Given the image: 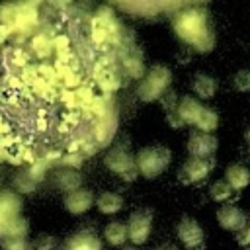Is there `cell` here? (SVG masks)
Listing matches in <instances>:
<instances>
[{
	"label": "cell",
	"mask_w": 250,
	"mask_h": 250,
	"mask_svg": "<svg viewBox=\"0 0 250 250\" xmlns=\"http://www.w3.org/2000/svg\"><path fill=\"white\" fill-rule=\"evenodd\" d=\"M25 2H29V4H39V2H43V0H25Z\"/></svg>",
	"instance_id": "obj_40"
},
{
	"label": "cell",
	"mask_w": 250,
	"mask_h": 250,
	"mask_svg": "<svg viewBox=\"0 0 250 250\" xmlns=\"http://www.w3.org/2000/svg\"><path fill=\"white\" fill-rule=\"evenodd\" d=\"M68 248H92V250H98L100 248V240L90 232V230H80L74 234V238H70L66 242Z\"/></svg>",
	"instance_id": "obj_23"
},
{
	"label": "cell",
	"mask_w": 250,
	"mask_h": 250,
	"mask_svg": "<svg viewBox=\"0 0 250 250\" xmlns=\"http://www.w3.org/2000/svg\"><path fill=\"white\" fill-rule=\"evenodd\" d=\"M236 242L238 244H250V229H240L236 230Z\"/></svg>",
	"instance_id": "obj_36"
},
{
	"label": "cell",
	"mask_w": 250,
	"mask_h": 250,
	"mask_svg": "<svg viewBox=\"0 0 250 250\" xmlns=\"http://www.w3.org/2000/svg\"><path fill=\"white\" fill-rule=\"evenodd\" d=\"M170 84H172V72H170V68L156 64V66H152L143 76V82L139 84L137 94H139V98L143 102H156L170 88Z\"/></svg>",
	"instance_id": "obj_3"
},
{
	"label": "cell",
	"mask_w": 250,
	"mask_h": 250,
	"mask_svg": "<svg viewBox=\"0 0 250 250\" xmlns=\"http://www.w3.org/2000/svg\"><path fill=\"white\" fill-rule=\"evenodd\" d=\"M232 84L238 92H250V70H238L232 78Z\"/></svg>",
	"instance_id": "obj_29"
},
{
	"label": "cell",
	"mask_w": 250,
	"mask_h": 250,
	"mask_svg": "<svg viewBox=\"0 0 250 250\" xmlns=\"http://www.w3.org/2000/svg\"><path fill=\"white\" fill-rule=\"evenodd\" d=\"M20 197L12 191H2L0 193V236H4V229L6 225L20 215Z\"/></svg>",
	"instance_id": "obj_13"
},
{
	"label": "cell",
	"mask_w": 250,
	"mask_h": 250,
	"mask_svg": "<svg viewBox=\"0 0 250 250\" xmlns=\"http://www.w3.org/2000/svg\"><path fill=\"white\" fill-rule=\"evenodd\" d=\"M152 230V213L146 209H139L129 217L127 223V238L133 244H145Z\"/></svg>",
	"instance_id": "obj_7"
},
{
	"label": "cell",
	"mask_w": 250,
	"mask_h": 250,
	"mask_svg": "<svg viewBox=\"0 0 250 250\" xmlns=\"http://www.w3.org/2000/svg\"><path fill=\"white\" fill-rule=\"evenodd\" d=\"M191 90H193V94H195L197 98L209 100V98H213L215 92H217V80H215L213 76H209V74L197 72V74L193 76V80H191Z\"/></svg>",
	"instance_id": "obj_16"
},
{
	"label": "cell",
	"mask_w": 250,
	"mask_h": 250,
	"mask_svg": "<svg viewBox=\"0 0 250 250\" xmlns=\"http://www.w3.org/2000/svg\"><path fill=\"white\" fill-rule=\"evenodd\" d=\"M53 244H55V240H53L51 236H43L41 240H37V242H35V246H37V248H43V246H53Z\"/></svg>",
	"instance_id": "obj_37"
},
{
	"label": "cell",
	"mask_w": 250,
	"mask_h": 250,
	"mask_svg": "<svg viewBox=\"0 0 250 250\" xmlns=\"http://www.w3.org/2000/svg\"><path fill=\"white\" fill-rule=\"evenodd\" d=\"M104 236H105L107 244H111V246H121V244H125V240H127V225H123V223H119V221H113V223H109V225L104 229Z\"/></svg>",
	"instance_id": "obj_21"
},
{
	"label": "cell",
	"mask_w": 250,
	"mask_h": 250,
	"mask_svg": "<svg viewBox=\"0 0 250 250\" xmlns=\"http://www.w3.org/2000/svg\"><path fill=\"white\" fill-rule=\"evenodd\" d=\"M246 143H248V145H250V127H248V129H246Z\"/></svg>",
	"instance_id": "obj_39"
},
{
	"label": "cell",
	"mask_w": 250,
	"mask_h": 250,
	"mask_svg": "<svg viewBox=\"0 0 250 250\" xmlns=\"http://www.w3.org/2000/svg\"><path fill=\"white\" fill-rule=\"evenodd\" d=\"M66 49H70V41H68V37L59 35V37L53 39V51L61 53V51H66Z\"/></svg>",
	"instance_id": "obj_34"
},
{
	"label": "cell",
	"mask_w": 250,
	"mask_h": 250,
	"mask_svg": "<svg viewBox=\"0 0 250 250\" xmlns=\"http://www.w3.org/2000/svg\"><path fill=\"white\" fill-rule=\"evenodd\" d=\"M123 66H125V72L133 78H143L145 76V62H143V57L137 49H129L123 55Z\"/></svg>",
	"instance_id": "obj_20"
},
{
	"label": "cell",
	"mask_w": 250,
	"mask_h": 250,
	"mask_svg": "<svg viewBox=\"0 0 250 250\" xmlns=\"http://www.w3.org/2000/svg\"><path fill=\"white\" fill-rule=\"evenodd\" d=\"M225 176H227L225 180L230 184V188L234 191H240V189H244L250 184V170L244 164H232V166H229L227 172H225Z\"/></svg>",
	"instance_id": "obj_17"
},
{
	"label": "cell",
	"mask_w": 250,
	"mask_h": 250,
	"mask_svg": "<svg viewBox=\"0 0 250 250\" xmlns=\"http://www.w3.org/2000/svg\"><path fill=\"white\" fill-rule=\"evenodd\" d=\"M172 160V152L166 146H146L137 154V168L139 174L145 178H156L160 176Z\"/></svg>",
	"instance_id": "obj_4"
},
{
	"label": "cell",
	"mask_w": 250,
	"mask_h": 250,
	"mask_svg": "<svg viewBox=\"0 0 250 250\" xmlns=\"http://www.w3.org/2000/svg\"><path fill=\"white\" fill-rule=\"evenodd\" d=\"M215 162H213V156L209 158H201V156H191L184 166L182 170L178 172V178L182 184L189 186V184H197L201 180H205L209 176V172L213 170Z\"/></svg>",
	"instance_id": "obj_6"
},
{
	"label": "cell",
	"mask_w": 250,
	"mask_h": 250,
	"mask_svg": "<svg viewBox=\"0 0 250 250\" xmlns=\"http://www.w3.org/2000/svg\"><path fill=\"white\" fill-rule=\"evenodd\" d=\"M62 162H64L66 166H72V168H78V166H80V162H82V156H78L76 152H74V154H66V156L62 158Z\"/></svg>",
	"instance_id": "obj_35"
},
{
	"label": "cell",
	"mask_w": 250,
	"mask_h": 250,
	"mask_svg": "<svg viewBox=\"0 0 250 250\" xmlns=\"http://www.w3.org/2000/svg\"><path fill=\"white\" fill-rule=\"evenodd\" d=\"M199 131H205V133H213L217 127H219V113L209 109V107H203L201 113L197 115L195 123H193Z\"/></svg>",
	"instance_id": "obj_22"
},
{
	"label": "cell",
	"mask_w": 250,
	"mask_h": 250,
	"mask_svg": "<svg viewBox=\"0 0 250 250\" xmlns=\"http://www.w3.org/2000/svg\"><path fill=\"white\" fill-rule=\"evenodd\" d=\"M113 2H127V0H113Z\"/></svg>",
	"instance_id": "obj_41"
},
{
	"label": "cell",
	"mask_w": 250,
	"mask_h": 250,
	"mask_svg": "<svg viewBox=\"0 0 250 250\" xmlns=\"http://www.w3.org/2000/svg\"><path fill=\"white\" fill-rule=\"evenodd\" d=\"M57 184H59V188H61L62 191H72V189L80 188L82 178H80L78 172H74V170L70 168V170H62V172H59V176H57Z\"/></svg>",
	"instance_id": "obj_24"
},
{
	"label": "cell",
	"mask_w": 250,
	"mask_h": 250,
	"mask_svg": "<svg viewBox=\"0 0 250 250\" xmlns=\"http://www.w3.org/2000/svg\"><path fill=\"white\" fill-rule=\"evenodd\" d=\"M51 2H53V4H57V6H66L70 0H51Z\"/></svg>",
	"instance_id": "obj_38"
},
{
	"label": "cell",
	"mask_w": 250,
	"mask_h": 250,
	"mask_svg": "<svg viewBox=\"0 0 250 250\" xmlns=\"http://www.w3.org/2000/svg\"><path fill=\"white\" fill-rule=\"evenodd\" d=\"M94 205L98 207L100 213L104 215H113L117 213L121 207H123V197L117 195V193H111V191H104L102 195H98L94 199Z\"/></svg>",
	"instance_id": "obj_19"
},
{
	"label": "cell",
	"mask_w": 250,
	"mask_h": 250,
	"mask_svg": "<svg viewBox=\"0 0 250 250\" xmlns=\"http://www.w3.org/2000/svg\"><path fill=\"white\" fill-rule=\"evenodd\" d=\"M246 221H248V217H246V213L244 211H240L238 207H234V205H223V207H219V211H217V223H219V227L221 229H225V230H240L242 227H246Z\"/></svg>",
	"instance_id": "obj_10"
},
{
	"label": "cell",
	"mask_w": 250,
	"mask_h": 250,
	"mask_svg": "<svg viewBox=\"0 0 250 250\" xmlns=\"http://www.w3.org/2000/svg\"><path fill=\"white\" fill-rule=\"evenodd\" d=\"M94 205V195L92 191L88 189H72V191H66V197H64V209L72 215H82L86 213L90 207Z\"/></svg>",
	"instance_id": "obj_11"
},
{
	"label": "cell",
	"mask_w": 250,
	"mask_h": 250,
	"mask_svg": "<svg viewBox=\"0 0 250 250\" xmlns=\"http://www.w3.org/2000/svg\"><path fill=\"white\" fill-rule=\"evenodd\" d=\"M27 229H29V225H27L25 219H21V217H14V219L6 225V229H4V236H25V234H27Z\"/></svg>",
	"instance_id": "obj_28"
},
{
	"label": "cell",
	"mask_w": 250,
	"mask_h": 250,
	"mask_svg": "<svg viewBox=\"0 0 250 250\" xmlns=\"http://www.w3.org/2000/svg\"><path fill=\"white\" fill-rule=\"evenodd\" d=\"M160 100H162V107H164V111H170V109H176V105H178V96L174 94V92H164L162 96H160Z\"/></svg>",
	"instance_id": "obj_31"
},
{
	"label": "cell",
	"mask_w": 250,
	"mask_h": 250,
	"mask_svg": "<svg viewBox=\"0 0 250 250\" xmlns=\"http://www.w3.org/2000/svg\"><path fill=\"white\" fill-rule=\"evenodd\" d=\"M98 117H100V121L94 127V137H96V143L100 146H105V145L111 143V139L117 131V119H115L113 111H109V109L104 115H98Z\"/></svg>",
	"instance_id": "obj_14"
},
{
	"label": "cell",
	"mask_w": 250,
	"mask_h": 250,
	"mask_svg": "<svg viewBox=\"0 0 250 250\" xmlns=\"http://www.w3.org/2000/svg\"><path fill=\"white\" fill-rule=\"evenodd\" d=\"M105 166L125 182H133L139 176L137 162L125 150V146H115L113 150H109L105 156Z\"/></svg>",
	"instance_id": "obj_5"
},
{
	"label": "cell",
	"mask_w": 250,
	"mask_h": 250,
	"mask_svg": "<svg viewBox=\"0 0 250 250\" xmlns=\"http://www.w3.org/2000/svg\"><path fill=\"white\" fill-rule=\"evenodd\" d=\"M232 191H234V189L230 188V184H229L227 180H217V182L209 188V195H211V199L217 201V203H223V201L230 199Z\"/></svg>",
	"instance_id": "obj_25"
},
{
	"label": "cell",
	"mask_w": 250,
	"mask_h": 250,
	"mask_svg": "<svg viewBox=\"0 0 250 250\" xmlns=\"http://www.w3.org/2000/svg\"><path fill=\"white\" fill-rule=\"evenodd\" d=\"M31 47H33V51H35L41 59H45V57H49V55L53 53V41H51L45 33L35 35V37L31 39Z\"/></svg>",
	"instance_id": "obj_27"
},
{
	"label": "cell",
	"mask_w": 250,
	"mask_h": 250,
	"mask_svg": "<svg viewBox=\"0 0 250 250\" xmlns=\"http://www.w3.org/2000/svg\"><path fill=\"white\" fill-rule=\"evenodd\" d=\"M119 23L111 12V8L104 6L96 12V16L92 18V25H90V37L92 43L98 47H105V45H115L119 43Z\"/></svg>",
	"instance_id": "obj_2"
},
{
	"label": "cell",
	"mask_w": 250,
	"mask_h": 250,
	"mask_svg": "<svg viewBox=\"0 0 250 250\" xmlns=\"http://www.w3.org/2000/svg\"><path fill=\"white\" fill-rule=\"evenodd\" d=\"M217 139L211 133L199 131V133H191L189 141H188V152L191 156H201V158H209L217 152Z\"/></svg>",
	"instance_id": "obj_8"
},
{
	"label": "cell",
	"mask_w": 250,
	"mask_h": 250,
	"mask_svg": "<svg viewBox=\"0 0 250 250\" xmlns=\"http://www.w3.org/2000/svg\"><path fill=\"white\" fill-rule=\"evenodd\" d=\"M176 232H178V238H180V242L184 246H188V248H199V246H203V229L199 227L197 221H193L189 217H184L180 221Z\"/></svg>",
	"instance_id": "obj_9"
},
{
	"label": "cell",
	"mask_w": 250,
	"mask_h": 250,
	"mask_svg": "<svg viewBox=\"0 0 250 250\" xmlns=\"http://www.w3.org/2000/svg\"><path fill=\"white\" fill-rule=\"evenodd\" d=\"M10 61H12L16 66H25V62H27V55L23 53V49L16 47V49H12V53H10Z\"/></svg>",
	"instance_id": "obj_33"
},
{
	"label": "cell",
	"mask_w": 250,
	"mask_h": 250,
	"mask_svg": "<svg viewBox=\"0 0 250 250\" xmlns=\"http://www.w3.org/2000/svg\"><path fill=\"white\" fill-rule=\"evenodd\" d=\"M166 121H168L170 127H174V129H182V127L186 125V121L182 119V115L178 113V109H170V111H166Z\"/></svg>",
	"instance_id": "obj_32"
},
{
	"label": "cell",
	"mask_w": 250,
	"mask_h": 250,
	"mask_svg": "<svg viewBox=\"0 0 250 250\" xmlns=\"http://www.w3.org/2000/svg\"><path fill=\"white\" fill-rule=\"evenodd\" d=\"M176 109H178V113L182 115V119L186 121V125H188V123H189V125H193V123H195V119H197V115L201 113L203 105H201V104H199L195 98L186 96V98L178 100Z\"/></svg>",
	"instance_id": "obj_18"
},
{
	"label": "cell",
	"mask_w": 250,
	"mask_h": 250,
	"mask_svg": "<svg viewBox=\"0 0 250 250\" xmlns=\"http://www.w3.org/2000/svg\"><path fill=\"white\" fill-rule=\"evenodd\" d=\"M94 78H96V84L105 92H115L119 86H121V80H119V74L115 72L113 66H109L105 61H100L94 68Z\"/></svg>",
	"instance_id": "obj_12"
},
{
	"label": "cell",
	"mask_w": 250,
	"mask_h": 250,
	"mask_svg": "<svg viewBox=\"0 0 250 250\" xmlns=\"http://www.w3.org/2000/svg\"><path fill=\"white\" fill-rule=\"evenodd\" d=\"M37 8L35 4L29 2H21V4H14V29H31L37 23Z\"/></svg>",
	"instance_id": "obj_15"
},
{
	"label": "cell",
	"mask_w": 250,
	"mask_h": 250,
	"mask_svg": "<svg viewBox=\"0 0 250 250\" xmlns=\"http://www.w3.org/2000/svg\"><path fill=\"white\" fill-rule=\"evenodd\" d=\"M2 246H6V248H27L29 244L25 242V236H4Z\"/></svg>",
	"instance_id": "obj_30"
},
{
	"label": "cell",
	"mask_w": 250,
	"mask_h": 250,
	"mask_svg": "<svg viewBox=\"0 0 250 250\" xmlns=\"http://www.w3.org/2000/svg\"><path fill=\"white\" fill-rule=\"evenodd\" d=\"M35 186H37V178H35L29 170H25V172H18L16 178H14V188H18V191L29 193V191L35 189Z\"/></svg>",
	"instance_id": "obj_26"
},
{
	"label": "cell",
	"mask_w": 250,
	"mask_h": 250,
	"mask_svg": "<svg viewBox=\"0 0 250 250\" xmlns=\"http://www.w3.org/2000/svg\"><path fill=\"white\" fill-rule=\"evenodd\" d=\"M174 31L180 39L189 43L195 51L199 53L213 51L215 39H213V31L207 25V14L203 10L193 8L178 14V18L174 20Z\"/></svg>",
	"instance_id": "obj_1"
}]
</instances>
